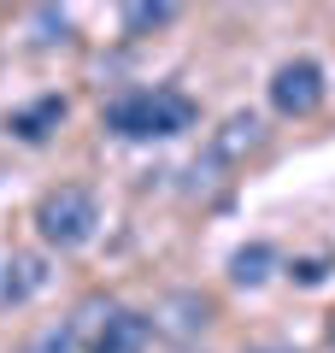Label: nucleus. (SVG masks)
<instances>
[{
	"instance_id": "f03ea898",
	"label": "nucleus",
	"mask_w": 335,
	"mask_h": 353,
	"mask_svg": "<svg viewBox=\"0 0 335 353\" xmlns=\"http://www.w3.org/2000/svg\"><path fill=\"white\" fill-rule=\"evenodd\" d=\"M94 230H100V201L83 183H59V189H48L36 201V236L48 241V248L77 253V248L94 241Z\"/></svg>"
},
{
	"instance_id": "39448f33",
	"label": "nucleus",
	"mask_w": 335,
	"mask_h": 353,
	"mask_svg": "<svg viewBox=\"0 0 335 353\" xmlns=\"http://www.w3.org/2000/svg\"><path fill=\"white\" fill-rule=\"evenodd\" d=\"M148 341H153V318L148 312H136V306H106L88 353H141Z\"/></svg>"
},
{
	"instance_id": "0eeeda50",
	"label": "nucleus",
	"mask_w": 335,
	"mask_h": 353,
	"mask_svg": "<svg viewBox=\"0 0 335 353\" xmlns=\"http://www.w3.org/2000/svg\"><path fill=\"white\" fill-rule=\"evenodd\" d=\"M65 112H71V106H65V94H41V101H30V106H18V112H6V136L24 141V148H41V141L65 124Z\"/></svg>"
},
{
	"instance_id": "9d476101",
	"label": "nucleus",
	"mask_w": 335,
	"mask_h": 353,
	"mask_svg": "<svg viewBox=\"0 0 335 353\" xmlns=\"http://www.w3.org/2000/svg\"><path fill=\"white\" fill-rule=\"evenodd\" d=\"M77 347H83V330H77V318H59V324H41L18 353H77Z\"/></svg>"
},
{
	"instance_id": "20e7f679",
	"label": "nucleus",
	"mask_w": 335,
	"mask_h": 353,
	"mask_svg": "<svg viewBox=\"0 0 335 353\" xmlns=\"http://www.w3.org/2000/svg\"><path fill=\"white\" fill-rule=\"evenodd\" d=\"M265 141H271V130H265L259 112H230L218 130H212L206 159L218 165V171H241L247 159H259V153H265Z\"/></svg>"
},
{
	"instance_id": "423d86ee",
	"label": "nucleus",
	"mask_w": 335,
	"mask_h": 353,
	"mask_svg": "<svg viewBox=\"0 0 335 353\" xmlns=\"http://www.w3.org/2000/svg\"><path fill=\"white\" fill-rule=\"evenodd\" d=\"M148 318H153V330H165V336L188 341V336H200V330L218 318V306H212V294H200V289H176L171 301H165L159 312H148Z\"/></svg>"
},
{
	"instance_id": "f8f14e48",
	"label": "nucleus",
	"mask_w": 335,
	"mask_h": 353,
	"mask_svg": "<svg viewBox=\"0 0 335 353\" xmlns=\"http://www.w3.org/2000/svg\"><path fill=\"white\" fill-rule=\"evenodd\" d=\"M288 277L312 289V283H323V259H294V271H288Z\"/></svg>"
},
{
	"instance_id": "7ed1b4c3",
	"label": "nucleus",
	"mask_w": 335,
	"mask_h": 353,
	"mask_svg": "<svg viewBox=\"0 0 335 353\" xmlns=\"http://www.w3.org/2000/svg\"><path fill=\"white\" fill-rule=\"evenodd\" d=\"M265 94H271V112L276 118H312L323 106V94H329V83H323V65L300 53V59H283L271 71Z\"/></svg>"
},
{
	"instance_id": "6e6552de",
	"label": "nucleus",
	"mask_w": 335,
	"mask_h": 353,
	"mask_svg": "<svg viewBox=\"0 0 335 353\" xmlns=\"http://www.w3.org/2000/svg\"><path fill=\"white\" fill-rule=\"evenodd\" d=\"M48 289V259L41 253H6L0 259V306H24Z\"/></svg>"
},
{
	"instance_id": "f257e3e1",
	"label": "nucleus",
	"mask_w": 335,
	"mask_h": 353,
	"mask_svg": "<svg viewBox=\"0 0 335 353\" xmlns=\"http://www.w3.org/2000/svg\"><path fill=\"white\" fill-rule=\"evenodd\" d=\"M194 118H200L194 94L159 83V88H130V94H118V101L100 112V124H106L112 136H124V141H171V136H183V130H194Z\"/></svg>"
},
{
	"instance_id": "ddd939ff",
	"label": "nucleus",
	"mask_w": 335,
	"mask_h": 353,
	"mask_svg": "<svg viewBox=\"0 0 335 353\" xmlns=\"http://www.w3.org/2000/svg\"><path fill=\"white\" fill-rule=\"evenodd\" d=\"M247 353H300V347H283V341H259V347H247Z\"/></svg>"
},
{
	"instance_id": "4468645a",
	"label": "nucleus",
	"mask_w": 335,
	"mask_h": 353,
	"mask_svg": "<svg viewBox=\"0 0 335 353\" xmlns=\"http://www.w3.org/2000/svg\"><path fill=\"white\" fill-rule=\"evenodd\" d=\"M329 347H335V324H329Z\"/></svg>"
},
{
	"instance_id": "9b49d317",
	"label": "nucleus",
	"mask_w": 335,
	"mask_h": 353,
	"mask_svg": "<svg viewBox=\"0 0 335 353\" xmlns=\"http://www.w3.org/2000/svg\"><path fill=\"white\" fill-rule=\"evenodd\" d=\"M176 6H183V0H130L124 30H130V36H148V30L171 24V18H176Z\"/></svg>"
},
{
	"instance_id": "1a4fd4ad",
	"label": "nucleus",
	"mask_w": 335,
	"mask_h": 353,
	"mask_svg": "<svg viewBox=\"0 0 335 353\" xmlns=\"http://www.w3.org/2000/svg\"><path fill=\"white\" fill-rule=\"evenodd\" d=\"M276 265H283V253H276L271 241H247V248L230 253V283H236V289H259V283H271Z\"/></svg>"
}]
</instances>
